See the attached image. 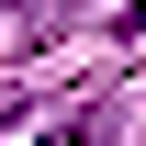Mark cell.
I'll return each instance as SVG.
<instances>
[{"label":"cell","instance_id":"3957f363","mask_svg":"<svg viewBox=\"0 0 146 146\" xmlns=\"http://www.w3.org/2000/svg\"><path fill=\"white\" fill-rule=\"evenodd\" d=\"M112 34H124V45H146V0H124V11H112Z\"/></svg>","mask_w":146,"mask_h":146},{"label":"cell","instance_id":"6da1fadb","mask_svg":"<svg viewBox=\"0 0 146 146\" xmlns=\"http://www.w3.org/2000/svg\"><path fill=\"white\" fill-rule=\"evenodd\" d=\"M34 146H112V101H79V112H56Z\"/></svg>","mask_w":146,"mask_h":146},{"label":"cell","instance_id":"7a4b0ae2","mask_svg":"<svg viewBox=\"0 0 146 146\" xmlns=\"http://www.w3.org/2000/svg\"><path fill=\"white\" fill-rule=\"evenodd\" d=\"M45 23H56V11H45V0H0V45H34V34H45Z\"/></svg>","mask_w":146,"mask_h":146}]
</instances>
